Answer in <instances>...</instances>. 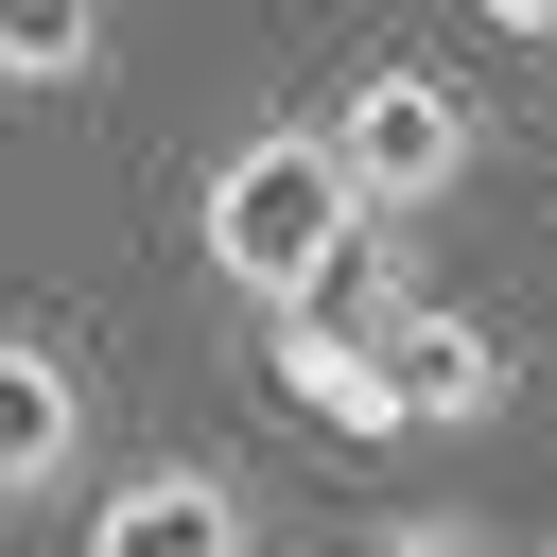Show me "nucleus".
<instances>
[{
    "label": "nucleus",
    "mask_w": 557,
    "mask_h": 557,
    "mask_svg": "<svg viewBox=\"0 0 557 557\" xmlns=\"http://www.w3.org/2000/svg\"><path fill=\"white\" fill-rule=\"evenodd\" d=\"M191 244H209V278H226V296H261V313H313V296H331V261L366 244L331 122H261V139H226V157H209V209H191Z\"/></svg>",
    "instance_id": "1"
},
{
    "label": "nucleus",
    "mask_w": 557,
    "mask_h": 557,
    "mask_svg": "<svg viewBox=\"0 0 557 557\" xmlns=\"http://www.w3.org/2000/svg\"><path fill=\"white\" fill-rule=\"evenodd\" d=\"M331 157H348V209H366V226H418V209L470 174V87L400 52V70H366V87L331 104Z\"/></svg>",
    "instance_id": "2"
},
{
    "label": "nucleus",
    "mask_w": 557,
    "mask_h": 557,
    "mask_svg": "<svg viewBox=\"0 0 557 557\" xmlns=\"http://www.w3.org/2000/svg\"><path fill=\"white\" fill-rule=\"evenodd\" d=\"M366 331H383V383H400V435H470V418L505 400V331H487V313H453V296L383 278V296H366Z\"/></svg>",
    "instance_id": "3"
},
{
    "label": "nucleus",
    "mask_w": 557,
    "mask_h": 557,
    "mask_svg": "<svg viewBox=\"0 0 557 557\" xmlns=\"http://www.w3.org/2000/svg\"><path fill=\"white\" fill-rule=\"evenodd\" d=\"M87 557H261V505H244V470L157 453V470H122L87 505Z\"/></svg>",
    "instance_id": "4"
},
{
    "label": "nucleus",
    "mask_w": 557,
    "mask_h": 557,
    "mask_svg": "<svg viewBox=\"0 0 557 557\" xmlns=\"http://www.w3.org/2000/svg\"><path fill=\"white\" fill-rule=\"evenodd\" d=\"M70 453H87V383H70V348L0 331V505L70 487Z\"/></svg>",
    "instance_id": "5"
},
{
    "label": "nucleus",
    "mask_w": 557,
    "mask_h": 557,
    "mask_svg": "<svg viewBox=\"0 0 557 557\" xmlns=\"http://www.w3.org/2000/svg\"><path fill=\"white\" fill-rule=\"evenodd\" d=\"M278 400H313L331 435H400V383H383L366 313H278Z\"/></svg>",
    "instance_id": "6"
},
{
    "label": "nucleus",
    "mask_w": 557,
    "mask_h": 557,
    "mask_svg": "<svg viewBox=\"0 0 557 557\" xmlns=\"http://www.w3.org/2000/svg\"><path fill=\"white\" fill-rule=\"evenodd\" d=\"M87 52H104L87 0H0V87H87Z\"/></svg>",
    "instance_id": "7"
},
{
    "label": "nucleus",
    "mask_w": 557,
    "mask_h": 557,
    "mask_svg": "<svg viewBox=\"0 0 557 557\" xmlns=\"http://www.w3.org/2000/svg\"><path fill=\"white\" fill-rule=\"evenodd\" d=\"M383 557H487V522H400Z\"/></svg>",
    "instance_id": "8"
},
{
    "label": "nucleus",
    "mask_w": 557,
    "mask_h": 557,
    "mask_svg": "<svg viewBox=\"0 0 557 557\" xmlns=\"http://www.w3.org/2000/svg\"><path fill=\"white\" fill-rule=\"evenodd\" d=\"M470 17H487V35H557V0H470Z\"/></svg>",
    "instance_id": "9"
},
{
    "label": "nucleus",
    "mask_w": 557,
    "mask_h": 557,
    "mask_svg": "<svg viewBox=\"0 0 557 557\" xmlns=\"http://www.w3.org/2000/svg\"><path fill=\"white\" fill-rule=\"evenodd\" d=\"M487 557H540V540H487Z\"/></svg>",
    "instance_id": "10"
},
{
    "label": "nucleus",
    "mask_w": 557,
    "mask_h": 557,
    "mask_svg": "<svg viewBox=\"0 0 557 557\" xmlns=\"http://www.w3.org/2000/svg\"><path fill=\"white\" fill-rule=\"evenodd\" d=\"M87 17H104V0H87Z\"/></svg>",
    "instance_id": "11"
}]
</instances>
